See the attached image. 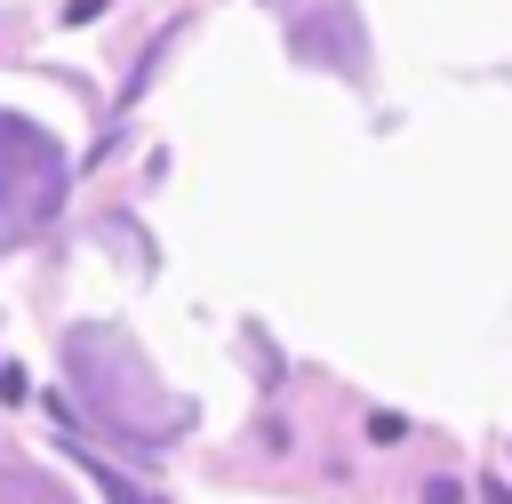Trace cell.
<instances>
[{"mask_svg":"<svg viewBox=\"0 0 512 504\" xmlns=\"http://www.w3.org/2000/svg\"><path fill=\"white\" fill-rule=\"evenodd\" d=\"M480 504H512V488L504 480H480Z\"/></svg>","mask_w":512,"mask_h":504,"instance_id":"cell-4","label":"cell"},{"mask_svg":"<svg viewBox=\"0 0 512 504\" xmlns=\"http://www.w3.org/2000/svg\"><path fill=\"white\" fill-rule=\"evenodd\" d=\"M368 440H384V448H392V440H408V424H400L392 408H376V416H368Z\"/></svg>","mask_w":512,"mask_h":504,"instance_id":"cell-2","label":"cell"},{"mask_svg":"<svg viewBox=\"0 0 512 504\" xmlns=\"http://www.w3.org/2000/svg\"><path fill=\"white\" fill-rule=\"evenodd\" d=\"M40 152H56V144H48L32 120L0 112V240L48 224L56 200H64V168H24V176H16V160H40Z\"/></svg>","mask_w":512,"mask_h":504,"instance_id":"cell-1","label":"cell"},{"mask_svg":"<svg viewBox=\"0 0 512 504\" xmlns=\"http://www.w3.org/2000/svg\"><path fill=\"white\" fill-rule=\"evenodd\" d=\"M424 504H464V488L456 480H424Z\"/></svg>","mask_w":512,"mask_h":504,"instance_id":"cell-3","label":"cell"}]
</instances>
